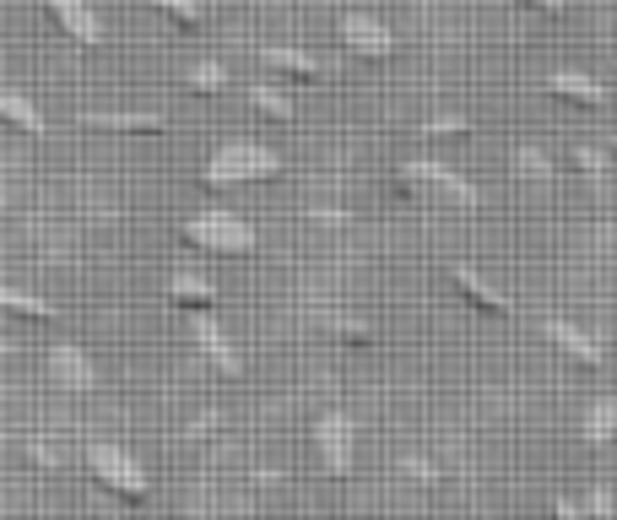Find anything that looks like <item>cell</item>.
Masks as SVG:
<instances>
[{
	"label": "cell",
	"mask_w": 617,
	"mask_h": 520,
	"mask_svg": "<svg viewBox=\"0 0 617 520\" xmlns=\"http://www.w3.org/2000/svg\"><path fill=\"white\" fill-rule=\"evenodd\" d=\"M27 461H38L44 472H55V467H60V450H55L49 439H27Z\"/></svg>",
	"instance_id": "obj_27"
},
{
	"label": "cell",
	"mask_w": 617,
	"mask_h": 520,
	"mask_svg": "<svg viewBox=\"0 0 617 520\" xmlns=\"http://www.w3.org/2000/svg\"><path fill=\"white\" fill-rule=\"evenodd\" d=\"M168 293H173L179 304H195V310H206V304H217V288H211L206 277H190V271H179V277L168 282Z\"/></svg>",
	"instance_id": "obj_17"
},
{
	"label": "cell",
	"mask_w": 617,
	"mask_h": 520,
	"mask_svg": "<svg viewBox=\"0 0 617 520\" xmlns=\"http://www.w3.org/2000/svg\"><path fill=\"white\" fill-rule=\"evenodd\" d=\"M153 5L157 11H168L179 27H201V22H206V11H201L195 0H153Z\"/></svg>",
	"instance_id": "obj_24"
},
{
	"label": "cell",
	"mask_w": 617,
	"mask_h": 520,
	"mask_svg": "<svg viewBox=\"0 0 617 520\" xmlns=\"http://www.w3.org/2000/svg\"><path fill=\"white\" fill-rule=\"evenodd\" d=\"M330 337H341V342H352V347H374V342H379V331H374L368 321H330Z\"/></svg>",
	"instance_id": "obj_23"
},
{
	"label": "cell",
	"mask_w": 617,
	"mask_h": 520,
	"mask_svg": "<svg viewBox=\"0 0 617 520\" xmlns=\"http://www.w3.org/2000/svg\"><path fill=\"white\" fill-rule=\"evenodd\" d=\"M591 510H596V516H613V494L596 488V494H591Z\"/></svg>",
	"instance_id": "obj_29"
},
{
	"label": "cell",
	"mask_w": 617,
	"mask_h": 520,
	"mask_svg": "<svg viewBox=\"0 0 617 520\" xmlns=\"http://www.w3.org/2000/svg\"><path fill=\"white\" fill-rule=\"evenodd\" d=\"M190 337H195V347L222 368V374H244V358L233 352V342H228V331H222V321L211 315V310H195L190 315Z\"/></svg>",
	"instance_id": "obj_7"
},
{
	"label": "cell",
	"mask_w": 617,
	"mask_h": 520,
	"mask_svg": "<svg viewBox=\"0 0 617 520\" xmlns=\"http://www.w3.org/2000/svg\"><path fill=\"white\" fill-rule=\"evenodd\" d=\"M190 87L206 93V98L222 93V87H228V65H222V60H195V65H190Z\"/></svg>",
	"instance_id": "obj_19"
},
{
	"label": "cell",
	"mask_w": 617,
	"mask_h": 520,
	"mask_svg": "<svg viewBox=\"0 0 617 520\" xmlns=\"http://www.w3.org/2000/svg\"><path fill=\"white\" fill-rule=\"evenodd\" d=\"M542 331H547V342L564 347L569 358H580L585 368H607V347L596 342L591 331H580V326H569V321H547Z\"/></svg>",
	"instance_id": "obj_11"
},
{
	"label": "cell",
	"mask_w": 617,
	"mask_h": 520,
	"mask_svg": "<svg viewBox=\"0 0 617 520\" xmlns=\"http://www.w3.org/2000/svg\"><path fill=\"white\" fill-rule=\"evenodd\" d=\"M401 472H407L412 483H423V488H434V483H439V472H434L423 456H401Z\"/></svg>",
	"instance_id": "obj_26"
},
{
	"label": "cell",
	"mask_w": 617,
	"mask_h": 520,
	"mask_svg": "<svg viewBox=\"0 0 617 520\" xmlns=\"http://www.w3.org/2000/svg\"><path fill=\"white\" fill-rule=\"evenodd\" d=\"M87 472H93L109 494H120V499H147V488H153L147 467H142L125 445H109V439L87 445Z\"/></svg>",
	"instance_id": "obj_3"
},
{
	"label": "cell",
	"mask_w": 617,
	"mask_h": 520,
	"mask_svg": "<svg viewBox=\"0 0 617 520\" xmlns=\"http://www.w3.org/2000/svg\"><path fill=\"white\" fill-rule=\"evenodd\" d=\"M49 11H55V22L65 27V38H76V44H104V38H109L104 16H98L87 0H49Z\"/></svg>",
	"instance_id": "obj_9"
},
{
	"label": "cell",
	"mask_w": 617,
	"mask_h": 520,
	"mask_svg": "<svg viewBox=\"0 0 617 520\" xmlns=\"http://www.w3.org/2000/svg\"><path fill=\"white\" fill-rule=\"evenodd\" d=\"M574 169H580L585 179H591V184H596V190H602V184H607V153L580 142V147H574Z\"/></svg>",
	"instance_id": "obj_21"
},
{
	"label": "cell",
	"mask_w": 617,
	"mask_h": 520,
	"mask_svg": "<svg viewBox=\"0 0 617 520\" xmlns=\"http://www.w3.org/2000/svg\"><path fill=\"white\" fill-rule=\"evenodd\" d=\"M250 104H255L261 114H271V120H293V98H288L282 87H266V82H255V87H250Z\"/></svg>",
	"instance_id": "obj_18"
},
{
	"label": "cell",
	"mask_w": 617,
	"mask_h": 520,
	"mask_svg": "<svg viewBox=\"0 0 617 520\" xmlns=\"http://www.w3.org/2000/svg\"><path fill=\"white\" fill-rule=\"evenodd\" d=\"M49 374H55L60 390H98V368H93V358H87L76 342L49 347Z\"/></svg>",
	"instance_id": "obj_8"
},
{
	"label": "cell",
	"mask_w": 617,
	"mask_h": 520,
	"mask_svg": "<svg viewBox=\"0 0 617 520\" xmlns=\"http://www.w3.org/2000/svg\"><path fill=\"white\" fill-rule=\"evenodd\" d=\"M401 173L412 179V184H423V190H434V195H445V201H456L461 211H476L482 206V190L465 179V173L445 169V164H428V158H407Z\"/></svg>",
	"instance_id": "obj_5"
},
{
	"label": "cell",
	"mask_w": 617,
	"mask_h": 520,
	"mask_svg": "<svg viewBox=\"0 0 617 520\" xmlns=\"http://www.w3.org/2000/svg\"><path fill=\"white\" fill-rule=\"evenodd\" d=\"M553 516L574 520V516H580V505H574V499H553Z\"/></svg>",
	"instance_id": "obj_31"
},
{
	"label": "cell",
	"mask_w": 617,
	"mask_h": 520,
	"mask_svg": "<svg viewBox=\"0 0 617 520\" xmlns=\"http://www.w3.org/2000/svg\"><path fill=\"white\" fill-rule=\"evenodd\" d=\"M261 60L271 65V71H282V76H293V82H314L325 65L314 60V55H304V49H288V44H266L261 49Z\"/></svg>",
	"instance_id": "obj_14"
},
{
	"label": "cell",
	"mask_w": 617,
	"mask_h": 520,
	"mask_svg": "<svg viewBox=\"0 0 617 520\" xmlns=\"http://www.w3.org/2000/svg\"><path fill=\"white\" fill-rule=\"evenodd\" d=\"M613 153H617V136H613Z\"/></svg>",
	"instance_id": "obj_32"
},
{
	"label": "cell",
	"mask_w": 617,
	"mask_h": 520,
	"mask_svg": "<svg viewBox=\"0 0 617 520\" xmlns=\"http://www.w3.org/2000/svg\"><path fill=\"white\" fill-rule=\"evenodd\" d=\"M87 125H98V131H162L157 114H87Z\"/></svg>",
	"instance_id": "obj_20"
},
{
	"label": "cell",
	"mask_w": 617,
	"mask_h": 520,
	"mask_svg": "<svg viewBox=\"0 0 617 520\" xmlns=\"http://www.w3.org/2000/svg\"><path fill=\"white\" fill-rule=\"evenodd\" d=\"M515 169H520V179H536V184H547V179H553L547 153H536V147H515Z\"/></svg>",
	"instance_id": "obj_22"
},
{
	"label": "cell",
	"mask_w": 617,
	"mask_h": 520,
	"mask_svg": "<svg viewBox=\"0 0 617 520\" xmlns=\"http://www.w3.org/2000/svg\"><path fill=\"white\" fill-rule=\"evenodd\" d=\"M308 217H314L319 228H341V222H347V211H336V206H314Z\"/></svg>",
	"instance_id": "obj_28"
},
{
	"label": "cell",
	"mask_w": 617,
	"mask_h": 520,
	"mask_svg": "<svg viewBox=\"0 0 617 520\" xmlns=\"http://www.w3.org/2000/svg\"><path fill=\"white\" fill-rule=\"evenodd\" d=\"M525 5H536V11H547V16H564V11H569V0H525Z\"/></svg>",
	"instance_id": "obj_30"
},
{
	"label": "cell",
	"mask_w": 617,
	"mask_h": 520,
	"mask_svg": "<svg viewBox=\"0 0 617 520\" xmlns=\"http://www.w3.org/2000/svg\"><path fill=\"white\" fill-rule=\"evenodd\" d=\"M580 439H585L591 450L613 445L617 439V396H602V401L585 407V418H580Z\"/></svg>",
	"instance_id": "obj_13"
},
{
	"label": "cell",
	"mask_w": 617,
	"mask_h": 520,
	"mask_svg": "<svg viewBox=\"0 0 617 520\" xmlns=\"http://www.w3.org/2000/svg\"><path fill=\"white\" fill-rule=\"evenodd\" d=\"M0 310H5V315H22V321H55V315H60L49 299H38V293H27V288H11V282H0Z\"/></svg>",
	"instance_id": "obj_16"
},
{
	"label": "cell",
	"mask_w": 617,
	"mask_h": 520,
	"mask_svg": "<svg viewBox=\"0 0 617 520\" xmlns=\"http://www.w3.org/2000/svg\"><path fill=\"white\" fill-rule=\"evenodd\" d=\"M542 87H547L553 98H569V104H585V109H607V104H613V93H607L596 76H585V71H553Z\"/></svg>",
	"instance_id": "obj_10"
},
{
	"label": "cell",
	"mask_w": 617,
	"mask_h": 520,
	"mask_svg": "<svg viewBox=\"0 0 617 520\" xmlns=\"http://www.w3.org/2000/svg\"><path fill=\"white\" fill-rule=\"evenodd\" d=\"M465 131H471V125H465L461 114H439V120H428L418 136H434V142H445V136H465Z\"/></svg>",
	"instance_id": "obj_25"
},
{
	"label": "cell",
	"mask_w": 617,
	"mask_h": 520,
	"mask_svg": "<svg viewBox=\"0 0 617 520\" xmlns=\"http://www.w3.org/2000/svg\"><path fill=\"white\" fill-rule=\"evenodd\" d=\"M184 244H195V250H206V255H250V250H255V228H250L239 211L211 206V211H195V217L184 222Z\"/></svg>",
	"instance_id": "obj_2"
},
{
	"label": "cell",
	"mask_w": 617,
	"mask_h": 520,
	"mask_svg": "<svg viewBox=\"0 0 617 520\" xmlns=\"http://www.w3.org/2000/svg\"><path fill=\"white\" fill-rule=\"evenodd\" d=\"M271 173H282V158L271 147H261V142H228V147H217L206 158L201 184L206 190H233V184H255V179H271Z\"/></svg>",
	"instance_id": "obj_1"
},
{
	"label": "cell",
	"mask_w": 617,
	"mask_h": 520,
	"mask_svg": "<svg viewBox=\"0 0 617 520\" xmlns=\"http://www.w3.org/2000/svg\"><path fill=\"white\" fill-rule=\"evenodd\" d=\"M450 282H456V293H461L471 310H482V315H493V321H509V315H515V304H509V299H504L498 288H487V282H482L476 271L456 266V271H450Z\"/></svg>",
	"instance_id": "obj_12"
},
{
	"label": "cell",
	"mask_w": 617,
	"mask_h": 520,
	"mask_svg": "<svg viewBox=\"0 0 617 520\" xmlns=\"http://www.w3.org/2000/svg\"><path fill=\"white\" fill-rule=\"evenodd\" d=\"M314 450L325 461L330 477H352V461H358V434H352V418L347 412H325L314 423Z\"/></svg>",
	"instance_id": "obj_4"
},
{
	"label": "cell",
	"mask_w": 617,
	"mask_h": 520,
	"mask_svg": "<svg viewBox=\"0 0 617 520\" xmlns=\"http://www.w3.org/2000/svg\"><path fill=\"white\" fill-rule=\"evenodd\" d=\"M341 44H347L352 55H363V60H390V55H396L390 27H385L379 16H368V11H347V16H341Z\"/></svg>",
	"instance_id": "obj_6"
},
{
	"label": "cell",
	"mask_w": 617,
	"mask_h": 520,
	"mask_svg": "<svg viewBox=\"0 0 617 520\" xmlns=\"http://www.w3.org/2000/svg\"><path fill=\"white\" fill-rule=\"evenodd\" d=\"M0 120L5 125H16V131H44V114H38V104L22 93V87H0Z\"/></svg>",
	"instance_id": "obj_15"
}]
</instances>
